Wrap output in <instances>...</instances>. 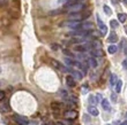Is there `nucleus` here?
Here are the masks:
<instances>
[{"label": "nucleus", "instance_id": "1", "mask_svg": "<svg viewBox=\"0 0 127 125\" xmlns=\"http://www.w3.org/2000/svg\"><path fill=\"white\" fill-rule=\"evenodd\" d=\"M84 8H86V3L81 1V2H76V3H73V5L68 6L67 7V10H68V13L74 14V13H80Z\"/></svg>", "mask_w": 127, "mask_h": 125}, {"label": "nucleus", "instance_id": "2", "mask_svg": "<svg viewBox=\"0 0 127 125\" xmlns=\"http://www.w3.org/2000/svg\"><path fill=\"white\" fill-rule=\"evenodd\" d=\"M96 18H97V24H98V28H99V33L102 36H105L107 32V26L103 23V21L100 20L99 15H96Z\"/></svg>", "mask_w": 127, "mask_h": 125}, {"label": "nucleus", "instance_id": "3", "mask_svg": "<svg viewBox=\"0 0 127 125\" xmlns=\"http://www.w3.org/2000/svg\"><path fill=\"white\" fill-rule=\"evenodd\" d=\"M13 119L15 122L17 123L19 125H28L29 124V119L24 116H21V115H14L13 116Z\"/></svg>", "mask_w": 127, "mask_h": 125}, {"label": "nucleus", "instance_id": "4", "mask_svg": "<svg viewBox=\"0 0 127 125\" xmlns=\"http://www.w3.org/2000/svg\"><path fill=\"white\" fill-rule=\"evenodd\" d=\"M77 117V112L75 110H67L65 114H64V118L67 119V121H73Z\"/></svg>", "mask_w": 127, "mask_h": 125}, {"label": "nucleus", "instance_id": "5", "mask_svg": "<svg viewBox=\"0 0 127 125\" xmlns=\"http://www.w3.org/2000/svg\"><path fill=\"white\" fill-rule=\"evenodd\" d=\"M84 16L80 13H74V14H69L68 15V20L69 21H75V22H79L80 20H83Z\"/></svg>", "mask_w": 127, "mask_h": 125}, {"label": "nucleus", "instance_id": "6", "mask_svg": "<svg viewBox=\"0 0 127 125\" xmlns=\"http://www.w3.org/2000/svg\"><path fill=\"white\" fill-rule=\"evenodd\" d=\"M94 28V24L91 23V22H84V23L81 24V26L79 28V30H82V31H89V30H93Z\"/></svg>", "mask_w": 127, "mask_h": 125}, {"label": "nucleus", "instance_id": "7", "mask_svg": "<svg viewBox=\"0 0 127 125\" xmlns=\"http://www.w3.org/2000/svg\"><path fill=\"white\" fill-rule=\"evenodd\" d=\"M90 46L94 48L95 51H102V43L98 39H94L90 43Z\"/></svg>", "mask_w": 127, "mask_h": 125}, {"label": "nucleus", "instance_id": "8", "mask_svg": "<svg viewBox=\"0 0 127 125\" xmlns=\"http://www.w3.org/2000/svg\"><path fill=\"white\" fill-rule=\"evenodd\" d=\"M107 41L109 43H117L118 41V36H117V33L114 32V31H110V35H109V37H107Z\"/></svg>", "mask_w": 127, "mask_h": 125}, {"label": "nucleus", "instance_id": "9", "mask_svg": "<svg viewBox=\"0 0 127 125\" xmlns=\"http://www.w3.org/2000/svg\"><path fill=\"white\" fill-rule=\"evenodd\" d=\"M52 66L58 70H65V71H67V68H64L63 64L60 62H58L57 60H52Z\"/></svg>", "mask_w": 127, "mask_h": 125}, {"label": "nucleus", "instance_id": "10", "mask_svg": "<svg viewBox=\"0 0 127 125\" xmlns=\"http://www.w3.org/2000/svg\"><path fill=\"white\" fill-rule=\"evenodd\" d=\"M88 112L93 116H98V114H99L98 109H97L95 106H89V107H88Z\"/></svg>", "mask_w": 127, "mask_h": 125}, {"label": "nucleus", "instance_id": "11", "mask_svg": "<svg viewBox=\"0 0 127 125\" xmlns=\"http://www.w3.org/2000/svg\"><path fill=\"white\" fill-rule=\"evenodd\" d=\"M89 48V45H77V46H75L74 47V50L75 51H77V52H82V53H84Z\"/></svg>", "mask_w": 127, "mask_h": 125}, {"label": "nucleus", "instance_id": "12", "mask_svg": "<svg viewBox=\"0 0 127 125\" xmlns=\"http://www.w3.org/2000/svg\"><path fill=\"white\" fill-rule=\"evenodd\" d=\"M66 84L69 87H74L75 86V79L73 78V76H67L66 77Z\"/></svg>", "mask_w": 127, "mask_h": 125}, {"label": "nucleus", "instance_id": "13", "mask_svg": "<svg viewBox=\"0 0 127 125\" xmlns=\"http://www.w3.org/2000/svg\"><path fill=\"white\" fill-rule=\"evenodd\" d=\"M117 17H118V22H120V23H125L127 21V14L125 13H119Z\"/></svg>", "mask_w": 127, "mask_h": 125}, {"label": "nucleus", "instance_id": "14", "mask_svg": "<svg viewBox=\"0 0 127 125\" xmlns=\"http://www.w3.org/2000/svg\"><path fill=\"white\" fill-rule=\"evenodd\" d=\"M70 72H72V76H73V78H76V79H82V77H83V72H80V71H75V70H70Z\"/></svg>", "mask_w": 127, "mask_h": 125}, {"label": "nucleus", "instance_id": "15", "mask_svg": "<svg viewBox=\"0 0 127 125\" xmlns=\"http://www.w3.org/2000/svg\"><path fill=\"white\" fill-rule=\"evenodd\" d=\"M102 107H103L105 110H110L111 109V107H110V102H109V100H106V99H103L102 100Z\"/></svg>", "mask_w": 127, "mask_h": 125}, {"label": "nucleus", "instance_id": "16", "mask_svg": "<svg viewBox=\"0 0 127 125\" xmlns=\"http://www.w3.org/2000/svg\"><path fill=\"white\" fill-rule=\"evenodd\" d=\"M118 82V78L116 75H111L110 77V86H112V87H114L116 86V84H117Z\"/></svg>", "mask_w": 127, "mask_h": 125}, {"label": "nucleus", "instance_id": "17", "mask_svg": "<svg viewBox=\"0 0 127 125\" xmlns=\"http://www.w3.org/2000/svg\"><path fill=\"white\" fill-rule=\"evenodd\" d=\"M121 87H123V80H120V79H118L117 84H116V86H114V89H116V92H117V93H120Z\"/></svg>", "mask_w": 127, "mask_h": 125}, {"label": "nucleus", "instance_id": "18", "mask_svg": "<svg viewBox=\"0 0 127 125\" xmlns=\"http://www.w3.org/2000/svg\"><path fill=\"white\" fill-rule=\"evenodd\" d=\"M88 63H89L93 68H96L97 67V62H96V60H95L94 56H89V59H88Z\"/></svg>", "mask_w": 127, "mask_h": 125}, {"label": "nucleus", "instance_id": "19", "mask_svg": "<svg viewBox=\"0 0 127 125\" xmlns=\"http://www.w3.org/2000/svg\"><path fill=\"white\" fill-rule=\"evenodd\" d=\"M118 51V47L114 46V45H110V46L107 47V52L110 53V54H114V53H117Z\"/></svg>", "mask_w": 127, "mask_h": 125}, {"label": "nucleus", "instance_id": "20", "mask_svg": "<svg viewBox=\"0 0 127 125\" xmlns=\"http://www.w3.org/2000/svg\"><path fill=\"white\" fill-rule=\"evenodd\" d=\"M65 63H66L67 66H69V67L75 66V61H74L73 59H70V57H66V59H65Z\"/></svg>", "mask_w": 127, "mask_h": 125}, {"label": "nucleus", "instance_id": "21", "mask_svg": "<svg viewBox=\"0 0 127 125\" xmlns=\"http://www.w3.org/2000/svg\"><path fill=\"white\" fill-rule=\"evenodd\" d=\"M110 25L112 29H117L118 26H119V22L117 20H111L110 21Z\"/></svg>", "mask_w": 127, "mask_h": 125}, {"label": "nucleus", "instance_id": "22", "mask_svg": "<svg viewBox=\"0 0 127 125\" xmlns=\"http://www.w3.org/2000/svg\"><path fill=\"white\" fill-rule=\"evenodd\" d=\"M89 102H90L91 105L90 106H95V105H97V99H96V96L95 95H90L89 96Z\"/></svg>", "mask_w": 127, "mask_h": 125}, {"label": "nucleus", "instance_id": "23", "mask_svg": "<svg viewBox=\"0 0 127 125\" xmlns=\"http://www.w3.org/2000/svg\"><path fill=\"white\" fill-rule=\"evenodd\" d=\"M103 10L105 12V14H106V15H111V14H112V9H111L109 6H106V5L103 7Z\"/></svg>", "mask_w": 127, "mask_h": 125}, {"label": "nucleus", "instance_id": "24", "mask_svg": "<svg viewBox=\"0 0 127 125\" xmlns=\"http://www.w3.org/2000/svg\"><path fill=\"white\" fill-rule=\"evenodd\" d=\"M52 109H56V110H59V109H61L63 108V106L61 105H58V103H52Z\"/></svg>", "mask_w": 127, "mask_h": 125}, {"label": "nucleus", "instance_id": "25", "mask_svg": "<svg viewBox=\"0 0 127 125\" xmlns=\"http://www.w3.org/2000/svg\"><path fill=\"white\" fill-rule=\"evenodd\" d=\"M59 45H57V44H52V45H51V48H52V50L53 51H58L59 50Z\"/></svg>", "mask_w": 127, "mask_h": 125}, {"label": "nucleus", "instance_id": "26", "mask_svg": "<svg viewBox=\"0 0 127 125\" xmlns=\"http://www.w3.org/2000/svg\"><path fill=\"white\" fill-rule=\"evenodd\" d=\"M58 125H70V123L67 121V119H65V121H63V122H59L58 123Z\"/></svg>", "mask_w": 127, "mask_h": 125}, {"label": "nucleus", "instance_id": "27", "mask_svg": "<svg viewBox=\"0 0 127 125\" xmlns=\"http://www.w3.org/2000/svg\"><path fill=\"white\" fill-rule=\"evenodd\" d=\"M64 53L66 54V55H69V56H73V53L72 52H69L68 50H64Z\"/></svg>", "mask_w": 127, "mask_h": 125}, {"label": "nucleus", "instance_id": "28", "mask_svg": "<svg viewBox=\"0 0 127 125\" xmlns=\"http://www.w3.org/2000/svg\"><path fill=\"white\" fill-rule=\"evenodd\" d=\"M3 99H5V92H3V91H0V101Z\"/></svg>", "mask_w": 127, "mask_h": 125}, {"label": "nucleus", "instance_id": "29", "mask_svg": "<svg viewBox=\"0 0 127 125\" xmlns=\"http://www.w3.org/2000/svg\"><path fill=\"white\" fill-rule=\"evenodd\" d=\"M123 67H124L125 69L127 70V59H125L124 61H123Z\"/></svg>", "mask_w": 127, "mask_h": 125}, {"label": "nucleus", "instance_id": "30", "mask_svg": "<svg viewBox=\"0 0 127 125\" xmlns=\"http://www.w3.org/2000/svg\"><path fill=\"white\" fill-rule=\"evenodd\" d=\"M112 101L113 102L117 101V94H112Z\"/></svg>", "mask_w": 127, "mask_h": 125}, {"label": "nucleus", "instance_id": "31", "mask_svg": "<svg viewBox=\"0 0 127 125\" xmlns=\"http://www.w3.org/2000/svg\"><path fill=\"white\" fill-rule=\"evenodd\" d=\"M96 99H97V101H98V100H100V99H102V94H97Z\"/></svg>", "mask_w": 127, "mask_h": 125}, {"label": "nucleus", "instance_id": "32", "mask_svg": "<svg viewBox=\"0 0 127 125\" xmlns=\"http://www.w3.org/2000/svg\"><path fill=\"white\" fill-rule=\"evenodd\" d=\"M123 2H124L125 5H126V6H127V0H123Z\"/></svg>", "mask_w": 127, "mask_h": 125}, {"label": "nucleus", "instance_id": "33", "mask_svg": "<svg viewBox=\"0 0 127 125\" xmlns=\"http://www.w3.org/2000/svg\"><path fill=\"white\" fill-rule=\"evenodd\" d=\"M120 125H127V122H123Z\"/></svg>", "mask_w": 127, "mask_h": 125}, {"label": "nucleus", "instance_id": "34", "mask_svg": "<svg viewBox=\"0 0 127 125\" xmlns=\"http://www.w3.org/2000/svg\"><path fill=\"white\" fill-rule=\"evenodd\" d=\"M125 32H126V35H127V26H125Z\"/></svg>", "mask_w": 127, "mask_h": 125}, {"label": "nucleus", "instance_id": "35", "mask_svg": "<svg viewBox=\"0 0 127 125\" xmlns=\"http://www.w3.org/2000/svg\"><path fill=\"white\" fill-rule=\"evenodd\" d=\"M125 48H126V50H125V53H126V55H127V46L125 47Z\"/></svg>", "mask_w": 127, "mask_h": 125}, {"label": "nucleus", "instance_id": "36", "mask_svg": "<svg viewBox=\"0 0 127 125\" xmlns=\"http://www.w3.org/2000/svg\"><path fill=\"white\" fill-rule=\"evenodd\" d=\"M0 72H1V68H0Z\"/></svg>", "mask_w": 127, "mask_h": 125}, {"label": "nucleus", "instance_id": "37", "mask_svg": "<svg viewBox=\"0 0 127 125\" xmlns=\"http://www.w3.org/2000/svg\"><path fill=\"white\" fill-rule=\"evenodd\" d=\"M126 117H127V112H126Z\"/></svg>", "mask_w": 127, "mask_h": 125}, {"label": "nucleus", "instance_id": "38", "mask_svg": "<svg viewBox=\"0 0 127 125\" xmlns=\"http://www.w3.org/2000/svg\"><path fill=\"white\" fill-rule=\"evenodd\" d=\"M107 125H110V124H107Z\"/></svg>", "mask_w": 127, "mask_h": 125}]
</instances>
